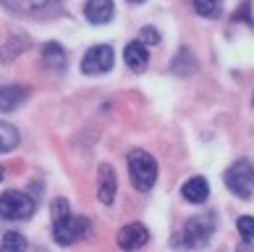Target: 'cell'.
Returning <instances> with one entry per match:
<instances>
[{"mask_svg":"<svg viewBox=\"0 0 254 252\" xmlns=\"http://www.w3.org/2000/svg\"><path fill=\"white\" fill-rule=\"evenodd\" d=\"M149 239V231L142 226V223H128L118 231V247L121 250H139L144 247Z\"/></svg>","mask_w":254,"mask_h":252,"instance_id":"cell-8","label":"cell"},{"mask_svg":"<svg viewBox=\"0 0 254 252\" xmlns=\"http://www.w3.org/2000/svg\"><path fill=\"white\" fill-rule=\"evenodd\" d=\"M225 186L236 194L241 200H249L252 197V189H254V166L249 161H236L223 176Z\"/></svg>","mask_w":254,"mask_h":252,"instance_id":"cell-3","label":"cell"},{"mask_svg":"<svg viewBox=\"0 0 254 252\" xmlns=\"http://www.w3.org/2000/svg\"><path fill=\"white\" fill-rule=\"evenodd\" d=\"M29 97V89L18 84H3L0 87V110H16L21 102Z\"/></svg>","mask_w":254,"mask_h":252,"instance_id":"cell-10","label":"cell"},{"mask_svg":"<svg viewBox=\"0 0 254 252\" xmlns=\"http://www.w3.org/2000/svg\"><path fill=\"white\" fill-rule=\"evenodd\" d=\"M191 3H194V11L204 18L220 16V0H191Z\"/></svg>","mask_w":254,"mask_h":252,"instance_id":"cell-16","label":"cell"},{"mask_svg":"<svg viewBox=\"0 0 254 252\" xmlns=\"http://www.w3.org/2000/svg\"><path fill=\"white\" fill-rule=\"evenodd\" d=\"M13 147H18V132L11 124L0 121V153H11Z\"/></svg>","mask_w":254,"mask_h":252,"instance_id":"cell-14","label":"cell"},{"mask_svg":"<svg viewBox=\"0 0 254 252\" xmlns=\"http://www.w3.org/2000/svg\"><path fill=\"white\" fill-rule=\"evenodd\" d=\"M0 216L5 221H26L34 216V200L26 192L8 189L0 194Z\"/></svg>","mask_w":254,"mask_h":252,"instance_id":"cell-2","label":"cell"},{"mask_svg":"<svg viewBox=\"0 0 254 252\" xmlns=\"http://www.w3.org/2000/svg\"><path fill=\"white\" fill-rule=\"evenodd\" d=\"M113 61H116V53H113L110 45H95L84 53V61H81V71L89 74V77H100L113 69Z\"/></svg>","mask_w":254,"mask_h":252,"instance_id":"cell-6","label":"cell"},{"mask_svg":"<svg viewBox=\"0 0 254 252\" xmlns=\"http://www.w3.org/2000/svg\"><path fill=\"white\" fill-rule=\"evenodd\" d=\"M139 40H142L144 45H160V32L155 29V26H144V29L139 32Z\"/></svg>","mask_w":254,"mask_h":252,"instance_id":"cell-20","label":"cell"},{"mask_svg":"<svg viewBox=\"0 0 254 252\" xmlns=\"http://www.w3.org/2000/svg\"><path fill=\"white\" fill-rule=\"evenodd\" d=\"M53 223L55 221H63V218H68L71 216V205H68V200H63V197H58V200H53Z\"/></svg>","mask_w":254,"mask_h":252,"instance_id":"cell-19","label":"cell"},{"mask_svg":"<svg viewBox=\"0 0 254 252\" xmlns=\"http://www.w3.org/2000/svg\"><path fill=\"white\" fill-rule=\"evenodd\" d=\"M116 189H118L116 171H113L110 163H102L97 168V200L102 205H110L113 200H116Z\"/></svg>","mask_w":254,"mask_h":252,"instance_id":"cell-7","label":"cell"},{"mask_svg":"<svg viewBox=\"0 0 254 252\" xmlns=\"http://www.w3.org/2000/svg\"><path fill=\"white\" fill-rule=\"evenodd\" d=\"M42 58L55 71L65 66V53H63V48H61L58 42H48V45H45V48H42Z\"/></svg>","mask_w":254,"mask_h":252,"instance_id":"cell-13","label":"cell"},{"mask_svg":"<svg viewBox=\"0 0 254 252\" xmlns=\"http://www.w3.org/2000/svg\"><path fill=\"white\" fill-rule=\"evenodd\" d=\"M3 3L18 13H32V11H40V8L50 5L53 0H3Z\"/></svg>","mask_w":254,"mask_h":252,"instance_id":"cell-15","label":"cell"},{"mask_svg":"<svg viewBox=\"0 0 254 252\" xmlns=\"http://www.w3.org/2000/svg\"><path fill=\"white\" fill-rule=\"evenodd\" d=\"M128 171L139 192H149L157 181V161L144 150H134L128 155Z\"/></svg>","mask_w":254,"mask_h":252,"instance_id":"cell-1","label":"cell"},{"mask_svg":"<svg viewBox=\"0 0 254 252\" xmlns=\"http://www.w3.org/2000/svg\"><path fill=\"white\" fill-rule=\"evenodd\" d=\"M215 234V216L212 213H202V216H194L191 221H186L184 226V245L189 247H204L210 237Z\"/></svg>","mask_w":254,"mask_h":252,"instance_id":"cell-4","label":"cell"},{"mask_svg":"<svg viewBox=\"0 0 254 252\" xmlns=\"http://www.w3.org/2000/svg\"><path fill=\"white\" fill-rule=\"evenodd\" d=\"M236 229H239V234L244 242H254V218L252 216H241L236 221Z\"/></svg>","mask_w":254,"mask_h":252,"instance_id":"cell-18","label":"cell"},{"mask_svg":"<svg viewBox=\"0 0 254 252\" xmlns=\"http://www.w3.org/2000/svg\"><path fill=\"white\" fill-rule=\"evenodd\" d=\"M84 13L92 24H108L116 13V5H113V0H87Z\"/></svg>","mask_w":254,"mask_h":252,"instance_id":"cell-9","label":"cell"},{"mask_svg":"<svg viewBox=\"0 0 254 252\" xmlns=\"http://www.w3.org/2000/svg\"><path fill=\"white\" fill-rule=\"evenodd\" d=\"M184 200H189L191 205H202L207 197H210V186H207V179H202V176H194V179H189L184 184Z\"/></svg>","mask_w":254,"mask_h":252,"instance_id":"cell-12","label":"cell"},{"mask_svg":"<svg viewBox=\"0 0 254 252\" xmlns=\"http://www.w3.org/2000/svg\"><path fill=\"white\" fill-rule=\"evenodd\" d=\"M87 229H89V221L71 213L68 218L53 223V237H55V242H58L61 247H68V245H73L76 239H81L84 234H87Z\"/></svg>","mask_w":254,"mask_h":252,"instance_id":"cell-5","label":"cell"},{"mask_svg":"<svg viewBox=\"0 0 254 252\" xmlns=\"http://www.w3.org/2000/svg\"><path fill=\"white\" fill-rule=\"evenodd\" d=\"M124 58H126V66L131 71H144L147 66V61H149V55H147V45L142 40H136V42H128L126 45V50H124Z\"/></svg>","mask_w":254,"mask_h":252,"instance_id":"cell-11","label":"cell"},{"mask_svg":"<svg viewBox=\"0 0 254 252\" xmlns=\"http://www.w3.org/2000/svg\"><path fill=\"white\" fill-rule=\"evenodd\" d=\"M131 3H144V0H131Z\"/></svg>","mask_w":254,"mask_h":252,"instance_id":"cell-21","label":"cell"},{"mask_svg":"<svg viewBox=\"0 0 254 252\" xmlns=\"http://www.w3.org/2000/svg\"><path fill=\"white\" fill-rule=\"evenodd\" d=\"M0 247H3L5 252H11V250H24V247H26V239L18 234V231H8V234L3 237V245H0Z\"/></svg>","mask_w":254,"mask_h":252,"instance_id":"cell-17","label":"cell"}]
</instances>
